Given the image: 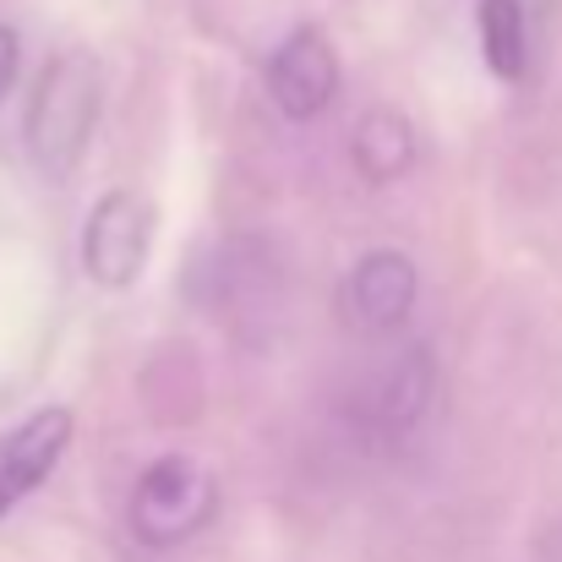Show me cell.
I'll return each mask as SVG.
<instances>
[{"label": "cell", "mask_w": 562, "mask_h": 562, "mask_svg": "<svg viewBox=\"0 0 562 562\" xmlns=\"http://www.w3.org/2000/svg\"><path fill=\"white\" fill-rule=\"evenodd\" d=\"M99 104H104V77H99V60L88 49H60L38 71L22 137H27V154H33L44 181H66L82 165L88 137L99 126Z\"/></svg>", "instance_id": "6da1fadb"}, {"label": "cell", "mask_w": 562, "mask_h": 562, "mask_svg": "<svg viewBox=\"0 0 562 562\" xmlns=\"http://www.w3.org/2000/svg\"><path fill=\"white\" fill-rule=\"evenodd\" d=\"M213 508H218L213 475L191 453H165L132 486V536L154 552H170L213 519Z\"/></svg>", "instance_id": "7a4b0ae2"}, {"label": "cell", "mask_w": 562, "mask_h": 562, "mask_svg": "<svg viewBox=\"0 0 562 562\" xmlns=\"http://www.w3.org/2000/svg\"><path fill=\"white\" fill-rule=\"evenodd\" d=\"M154 202L143 191H104L82 224V273L104 290H126L137 284L143 262H148V246H154Z\"/></svg>", "instance_id": "3957f363"}, {"label": "cell", "mask_w": 562, "mask_h": 562, "mask_svg": "<svg viewBox=\"0 0 562 562\" xmlns=\"http://www.w3.org/2000/svg\"><path fill=\"white\" fill-rule=\"evenodd\" d=\"M339 49L323 27H295L268 60V99L284 121H317L339 99Z\"/></svg>", "instance_id": "277c9868"}, {"label": "cell", "mask_w": 562, "mask_h": 562, "mask_svg": "<svg viewBox=\"0 0 562 562\" xmlns=\"http://www.w3.org/2000/svg\"><path fill=\"white\" fill-rule=\"evenodd\" d=\"M415 295H420L415 262L393 246H376L350 268V279L339 290V312L356 334L382 339V334H398V323L415 312Z\"/></svg>", "instance_id": "5b68a950"}, {"label": "cell", "mask_w": 562, "mask_h": 562, "mask_svg": "<svg viewBox=\"0 0 562 562\" xmlns=\"http://www.w3.org/2000/svg\"><path fill=\"white\" fill-rule=\"evenodd\" d=\"M66 448H71V409H60V404L33 409L22 426H11L0 437V519L55 475Z\"/></svg>", "instance_id": "8992f818"}, {"label": "cell", "mask_w": 562, "mask_h": 562, "mask_svg": "<svg viewBox=\"0 0 562 562\" xmlns=\"http://www.w3.org/2000/svg\"><path fill=\"white\" fill-rule=\"evenodd\" d=\"M431 387H437L431 350H426V345H415V350H404L398 361H387V367L372 376L361 415H367V426H372V431H382V437H404V431L426 415Z\"/></svg>", "instance_id": "52a82bcc"}, {"label": "cell", "mask_w": 562, "mask_h": 562, "mask_svg": "<svg viewBox=\"0 0 562 562\" xmlns=\"http://www.w3.org/2000/svg\"><path fill=\"white\" fill-rule=\"evenodd\" d=\"M356 170L372 181V187H387L398 181L409 165H415V126L398 115V110H372L361 126H356Z\"/></svg>", "instance_id": "ba28073f"}, {"label": "cell", "mask_w": 562, "mask_h": 562, "mask_svg": "<svg viewBox=\"0 0 562 562\" xmlns=\"http://www.w3.org/2000/svg\"><path fill=\"white\" fill-rule=\"evenodd\" d=\"M481 27V55L503 82H519L530 71V22H525V0H481L475 11Z\"/></svg>", "instance_id": "9c48e42d"}, {"label": "cell", "mask_w": 562, "mask_h": 562, "mask_svg": "<svg viewBox=\"0 0 562 562\" xmlns=\"http://www.w3.org/2000/svg\"><path fill=\"white\" fill-rule=\"evenodd\" d=\"M16 60H22V38H16V27L0 22V93L16 82Z\"/></svg>", "instance_id": "30bf717a"}]
</instances>
